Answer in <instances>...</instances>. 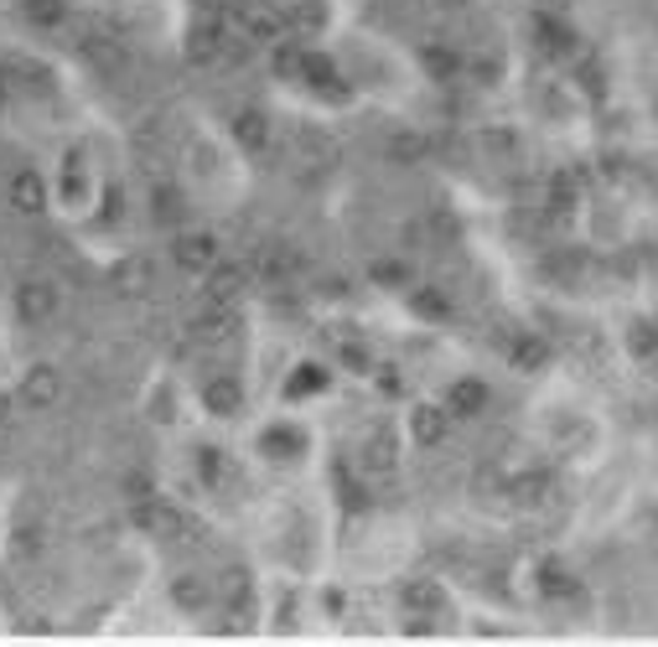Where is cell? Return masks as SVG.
Segmentation results:
<instances>
[{
  "instance_id": "cell-10",
  "label": "cell",
  "mask_w": 658,
  "mask_h": 647,
  "mask_svg": "<svg viewBox=\"0 0 658 647\" xmlns=\"http://www.w3.org/2000/svg\"><path fill=\"white\" fill-rule=\"evenodd\" d=\"M11 404H16V393H11V389H0V425L11 420Z\"/></svg>"
},
{
  "instance_id": "cell-9",
  "label": "cell",
  "mask_w": 658,
  "mask_h": 647,
  "mask_svg": "<svg viewBox=\"0 0 658 647\" xmlns=\"http://www.w3.org/2000/svg\"><path fill=\"white\" fill-rule=\"evenodd\" d=\"M120 291H145V264H125V270H120Z\"/></svg>"
},
{
  "instance_id": "cell-5",
  "label": "cell",
  "mask_w": 658,
  "mask_h": 647,
  "mask_svg": "<svg viewBox=\"0 0 658 647\" xmlns=\"http://www.w3.org/2000/svg\"><path fill=\"white\" fill-rule=\"evenodd\" d=\"M26 16L37 21L42 32H52V26L68 21V5H62V0H26Z\"/></svg>"
},
{
  "instance_id": "cell-6",
  "label": "cell",
  "mask_w": 658,
  "mask_h": 647,
  "mask_svg": "<svg viewBox=\"0 0 658 647\" xmlns=\"http://www.w3.org/2000/svg\"><path fill=\"white\" fill-rule=\"evenodd\" d=\"M234 136H239L244 145H249V151H260L265 140H270V130H265V119H260V115H244L239 125H234Z\"/></svg>"
},
{
  "instance_id": "cell-8",
  "label": "cell",
  "mask_w": 658,
  "mask_h": 647,
  "mask_svg": "<svg viewBox=\"0 0 658 647\" xmlns=\"http://www.w3.org/2000/svg\"><path fill=\"white\" fill-rule=\"evenodd\" d=\"M415 435L420 440H440V414L436 410H415Z\"/></svg>"
},
{
  "instance_id": "cell-1",
  "label": "cell",
  "mask_w": 658,
  "mask_h": 647,
  "mask_svg": "<svg viewBox=\"0 0 658 647\" xmlns=\"http://www.w3.org/2000/svg\"><path fill=\"white\" fill-rule=\"evenodd\" d=\"M11 301H16V316H21V321H47V316L58 311V285H52V280L26 275V280L16 285V295H11Z\"/></svg>"
},
{
  "instance_id": "cell-3",
  "label": "cell",
  "mask_w": 658,
  "mask_h": 647,
  "mask_svg": "<svg viewBox=\"0 0 658 647\" xmlns=\"http://www.w3.org/2000/svg\"><path fill=\"white\" fill-rule=\"evenodd\" d=\"M5 202H11V213L37 217L42 208H47V181H42L37 172H16L11 187H5Z\"/></svg>"
},
{
  "instance_id": "cell-2",
  "label": "cell",
  "mask_w": 658,
  "mask_h": 647,
  "mask_svg": "<svg viewBox=\"0 0 658 647\" xmlns=\"http://www.w3.org/2000/svg\"><path fill=\"white\" fill-rule=\"evenodd\" d=\"M62 393V373L52 368V363H37V368H26V378H21L16 399L21 404H32V410H52Z\"/></svg>"
},
{
  "instance_id": "cell-7",
  "label": "cell",
  "mask_w": 658,
  "mask_h": 647,
  "mask_svg": "<svg viewBox=\"0 0 658 647\" xmlns=\"http://www.w3.org/2000/svg\"><path fill=\"white\" fill-rule=\"evenodd\" d=\"M234 291H239V270H234V264H223L219 275L208 280V295H213V301H228Z\"/></svg>"
},
{
  "instance_id": "cell-4",
  "label": "cell",
  "mask_w": 658,
  "mask_h": 647,
  "mask_svg": "<svg viewBox=\"0 0 658 647\" xmlns=\"http://www.w3.org/2000/svg\"><path fill=\"white\" fill-rule=\"evenodd\" d=\"M172 255H177V264H181V270H208L219 249H213V234H181V238H177V249H172Z\"/></svg>"
}]
</instances>
